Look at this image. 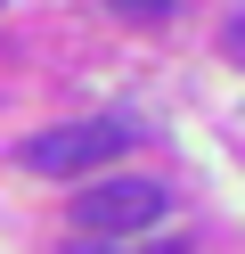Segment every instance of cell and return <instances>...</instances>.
Masks as SVG:
<instances>
[{"label":"cell","instance_id":"6da1fadb","mask_svg":"<svg viewBox=\"0 0 245 254\" xmlns=\"http://www.w3.org/2000/svg\"><path fill=\"white\" fill-rule=\"evenodd\" d=\"M131 139L139 131H131L123 115H82V123H57V131H33L25 148H16V164L41 172V181H90V172L114 164Z\"/></svg>","mask_w":245,"mask_h":254},{"label":"cell","instance_id":"7a4b0ae2","mask_svg":"<svg viewBox=\"0 0 245 254\" xmlns=\"http://www.w3.org/2000/svg\"><path fill=\"white\" fill-rule=\"evenodd\" d=\"M163 213H172V189L147 181V172L74 189V230H82V238H131V230H155Z\"/></svg>","mask_w":245,"mask_h":254},{"label":"cell","instance_id":"3957f363","mask_svg":"<svg viewBox=\"0 0 245 254\" xmlns=\"http://www.w3.org/2000/svg\"><path fill=\"white\" fill-rule=\"evenodd\" d=\"M114 17H131V25H163L172 17V0H106Z\"/></svg>","mask_w":245,"mask_h":254},{"label":"cell","instance_id":"277c9868","mask_svg":"<svg viewBox=\"0 0 245 254\" xmlns=\"http://www.w3.org/2000/svg\"><path fill=\"white\" fill-rule=\"evenodd\" d=\"M221 50H229V58H237V66H245V8H237V17L221 25Z\"/></svg>","mask_w":245,"mask_h":254},{"label":"cell","instance_id":"5b68a950","mask_svg":"<svg viewBox=\"0 0 245 254\" xmlns=\"http://www.w3.org/2000/svg\"><path fill=\"white\" fill-rule=\"evenodd\" d=\"M74 254H114V246H74Z\"/></svg>","mask_w":245,"mask_h":254},{"label":"cell","instance_id":"8992f818","mask_svg":"<svg viewBox=\"0 0 245 254\" xmlns=\"http://www.w3.org/2000/svg\"><path fill=\"white\" fill-rule=\"evenodd\" d=\"M163 254H188V246H163Z\"/></svg>","mask_w":245,"mask_h":254},{"label":"cell","instance_id":"52a82bcc","mask_svg":"<svg viewBox=\"0 0 245 254\" xmlns=\"http://www.w3.org/2000/svg\"><path fill=\"white\" fill-rule=\"evenodd\" d=\"M0 8H8V0H0Z\"/></svg>","mask_w":245,"mask_h":254}]
</instances>
